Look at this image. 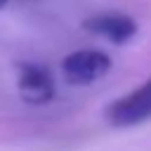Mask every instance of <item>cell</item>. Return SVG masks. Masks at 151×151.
I'll return each instance as SVG.
<instances>
[{
	"label": "cell",
	"instance_id": "cell-5",
	"mask_svg": "<svg viewBox=\"0 0 151 151\" xmlns=\"http://www.w3.org/2000/svg\"><path fill=\"white\" fill-rule=\"evenodd\" d=\"M7 2H9V0H0V9H2V7L7 5Z\"/></svg>",
	"mask_w": 151,
	"mask_h": 151
},
{
	"label": "cell",
	"instance_id": "cell-3",
	"mask_svg": "<svg viewBox=\"0 0 151 151\" xmlns=\"http://www.w3.org/2000/svg\"><path fill=\"white\" fill-rule=\"evenodd\" d=\"M17 85L28 104H47L54 99V80L38 64H21Z\"/></svg>",
	"mask_w": 151,
	"mask_h": 151
},
{
	"label": "cell",
	"instance_id": "cell-2",
	"mask_svg": "<svg viewBox=\"0 0 151 151\" xmlns=\"http://www.w3.org/2000/svg\"><path fill=\"white\" fill-rule=\"evenodd\" d=\"M111 68V59L99 50H78L61 61V73L71 85H90Z\"/></svg>",
	"mask_w": 151,
	"mask_h": 151
},
{
	"label": "cell",
	"instance_id": "cell-4",
	"mask_svg": "<svg viewBox=\"0 0 151 151\" xmlns=\"http://www.w3.org/2000/svg\"><path fill=\"white\" fill-rule=\"evenodd\" d=\"M83 26L90 33L104 35V38H109L116 45L127 42L137 33V21L132 17H127V14H120V12H104V14L90 17V19L83 21Z\"/></svg>",
	"mask_w": 151,
	"mask_h": 151
},
{
	"label": "cell",
	"instance_id": "cell-1",
	"mask_svg": "<svg viewBox=\"0 0 151 151\" xmlns=\"http://www.w3.org/2000/svg\"><path fill=\"white\" fill-rule=\"evenodd\" d=\"M151 118V78L137 90L106 106V120L113 127H132Z\"/></svg>",
	"mask_w": 151,
	"mask_h": 151
}]
</instances>
